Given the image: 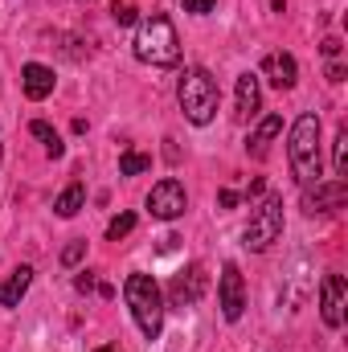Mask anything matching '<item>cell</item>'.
Here are the masks:
<instances>
[{
	"label": "cell",
	"instance_id": "cell-1",
	"mask_svg": "<svg viewBox=\"0 0 348 352\" xmlns=\"http://www.w3.org/2000/svg\"><path fill=\"white\" fill-rule=\"evenodd\" d=\"M131 45H135V58L144 66H176L180 62V37H176L173 21L160 16V12H152V16L140 21Z\"/></svg>",
	"mask_w": 348,
	"mask_h": 352
},
{
	"label": "cell",
	"instance_id": "cell-2",
	"mask_svg": "<svg viewBox=\"0 0 348 352\" xmlns=\"http://www.w3.org/2000/svg\"><path fill=\"white\" fill-rule=\"evenodd\" d=\"M287 160L291 176L307 188L312 180H320V115H299L291 127V144H287Z\"/></svg>",
	"mask_w": 348,
	"mask_h": 352
},
{
	"label": "cell",
	"instance_id": "cell-3",
	"mask_svg": "<svg viewBox=\"0 0 348 352\" xmlns=\"http://www.w3.org/2000/svg\"><path fill=\"white\" fill-rule=\"evenodd\" d=\"M123 295H127V307H131V316H135L140 332H144L148 340H156V336H160V328H164V295H160L156 278L135 270V274H127Z\"/></svg>",
	"mask_w": 348,
	"mask_h": 352
},
{
	"label": "cell",
	"instance_id": "cell-4",
	"mask_svg": "<svg viewBox=\"0 0 348 352\" xmlns=\"http://www.w3.org/2000/svg\"><path fill=\"white\" fill-rule=\"evenodd\" d=\"M176 98H180V111H184V119H188V123H197V127H205V123H213V115H217L221 90H217V78H213L209 70L193 66V70H184Z\"/></svg>",
	"mask_w": 348,
	"mask_h": 352
},
{
	"label": "cell",
	"instance_id": "cell-5",
	"mask_svg": "<svg viewBox=\"0 0 348 352\" xmlns=\"http://www.w3.org/2000/svg\"><path fill=\"white\" fill-rule=\"evenodd\" d=\"M283 238V197L279 192H266L259 201V209L250 213V226H246V246L250 250H266L270 242Z\"/></svg>",
	"mask_w": 348,
	"mask_h": 352
},
{
	"label": "cell",
	"instance_id": "cell-6",
	"mask_svg": "<svg viewBox=\"0 0 348 352\" xmlns=\"http://www.w3.org/2000/svg\"><path fill=\"white\" fill-rule=\"evenodd\" d=\"M184 205H188V192H184V184H180L176 176H164V180L152 184V192H148V213L160 217V221H176V217L184 213Z\"/></svg>",
	"mask_w": 348,
	"mask_h": 352
},
{
	"label": "cell",
	"instance_id": "cell-7",
	"mask_svg": "<svg viewBox=\"0 0 348 352\" xmlns=\"http://www.w3.org/2000/svg\"><path fill=\"white\" fill-rule=\"evenodd\" d=\"M217 303H221V316L234 324V320H242V311H246V283H242V270L234 263L221 266V278H217Z\"/></svg>",
	"mask_w": 348,
	"mask_h": 352
},
{
	"label": "cell",
	"instance_id": "cell-8",
	"mask_svg": "<svg viewBox=\"0 0 348 352\" xmlns=\"http://www.w3.org/2000/svg\"><path fill=\"white\" fill-rule=\"evenodd\" d=\"M345 197H348V188H345V180L336 176V180H316V188L307 184L303 188V213H332V209H340L345 205Z\"/></svg>",
	"mask_w": 348,
	"mask_h": 352
},
{
	"label": "cell",
	"instance_id": "cell-9",
	"mask_svg": "<svg viewBox=\"0 0 348 352\" xmlns=\"http://www.w3.org/2000/svg\"><path fill=\"white\" fill-rule=\"evenodd\" d=\"M205 287H209L205 270L193 263V266H184V270L173 278L168 299H173V307H197V303H201V295H205Z\"/></svg>",
	"mask_w": 348,
	"mask_h": 352
},
{
	"label": "cell",
	"instance_id": "cell-10",
	"mask_svg": "<svg viewBox=\"0 0 348 352\" xmlns=\"http://www.w3.org/2000/svg\"><path fill=\"white\" fill-rule=\"evenodd\" d=\"M345 274H324V287H320V316L328 328H340L345 324Z\"/></svg>",
	"mask_w": 348,
	"mask_h": 352
},
{
	"label": "cell",
	"instance_id": "cell-11",
	"mask_svg": "<svg viewBox=\"0 0 348 352\" xmlns=\"http://www.w3.org/2000/svg\"><path fill=\"white\" fill-rule=\"evenodd\" d=\"M262 78H266L274 90H291L295 87V78H299V66H295L291 54H266V62H262Z\"/></svg>",
	"mask_w": 348,
	"mask_h": 352
},
{
	"label": "cell",
	"instance_id": "cell-12",
	"mask_svg": "<svg viewBox=\"0 0 348 352\" xmlns=\"http://www.w3.org/2000/svg\"><path fill=\"white\" fill-rule=\"evenodd\" d=\"M21 87H25V94H29L33 102H41V98L54 94V70L41 66V62H29V66L21 70Z\"/></svg>",
	"mask_w": 348,
	"mask_h": 352
},
{
	"label": "cell",
	"instance_id": "cell-13",
	"mask_svg": "<svg viewBox=\"0 0 348 352\" xmlns=\"http://www.w3.org/2000/svg\"><path fill=\"white\" fill-rule=\"evenodd\" d=\"M279 131H283V119H279V115H266L259 127H254V135L246 140V152H250L254 160H266V152H270V144H274Z\"/></svg>",
	"mask_w": 348,
	"mask_h": 352
},
{
	"label": "cell",
	"instance_id": "cell-14",
	"mask_svg": "<svg viewBox=\"0 0 348 352\" xmlns=\"http://www.w3.org/2000/svg\"><path fill=\"white\" fill-rule=\"evenodd\" d=\"M259 107H262L259 74H242V78H238V119H254Z\"/></svg>",
	"mask_w": 348,
	"mask_h": 352
},
{
	"label": "cell",
	"instance_id": "cell-15",
	"mask_svg": "<svg viewBox=\"0 0 348 352\" xmlns=\"http://www.w3.org/2000/svg\"><path fill=\"white\" fill-rule=\"evenodd\" d=\"M29 283H33V270H29V266H17V270L0 283V307H17L21 295L29 291Z\"/></svg>",
	"mask_w": 348,
	"mask_h": 352
},
{
	"label": "cell",
	"instance_id": "cell-16",
	"mask_svg": "<svg viewBox=\"0 0 348 352\" xmlns=\"http://www.w3.org/2000/svg\"><path fill=\"white\" fill-rule=\"evenodd\" d=\"M29 131H33V135H37V140L45 144V152H50L54 160H62V156H66V144L58 140V131H54V127H50L45 119H33V123H29Z\"/></svg>",
	"mask_w": 348,
	"mask_h": 352
},
{
	"label": "cell",
	"instance_id": "cell-17",
	"mask_svg": "<svg viewBox=\"0 0 348 352\" xmlns=\"http://www.w3.org/2000/svg\"><path fill=\"white\" fill-rule=\"evenodd\" d=\"M83 201H87V188L74 180V184H70V188H66V192L54 201V209H58V217H74V213L83 209Z\"/></svg>",
	"mask_w": 348,
	"mask_h": 352
},
{
	"label": "cell",
	"instance_id": "cell-18",
	"mask_svg": "<svg viewBox=\"0 0 348 352\" xmlns=\"http://www.w3.org/2000/svg\"><path fill=\"white\" fill-rule=\"evenodd\" d=\"M332 168H336V176L348 173V127H340L332 140Z\"/></svg>",
	"mask_w": 348,
	"mask_h": 352
},
{
	"label": "cell",
	"instance_id": "cell-19",
	"mask_svg": "<svg viewBox=\"0 0 348 352\" xmlns=\"http://www.w3.org/2000/svg\"><path fill=\"white\" fill-rule=\"evenodd\" d=\"M152 168V156H144V152H123V160H119V173L123 176H140Z\"/></svg>",
	"mask_w": 348,
	"mask_h": 352
},
{
	"label": "cell",
	"instance_id": "cell-20",
	"mask_svg": "<svg viewBox=\"0 0 348 352\" xmlns=\"http://www.w3.org/2000/svg\"><path fill=\"white\" fill-rule=\"evenodd\" d=\"M131 230H135V213H119V217L107 226V238H111V242H119V238H127Z\"/></svg>",
	"mask_w": 348,
	"mask_h": 352
},
{
	"label": "cell",
	"instance_id": "cell-21",
	"mask_svg": "<svg viewBox=\"0 0 348 352\" xmlns=\"http://www.w3.org/2000/svg\"><path fill=\"white\" fill-rule=\"evenodd\" d=\"M111 16H115V25H135V21H140L135 8H131V4H119V0L111 4Z\"/></svg>",
	"mask_w": 348,
	"mask_h": 352
},
{
	"label": "cell",
	"instance_id": "cell-22",
	"mask_svg": "<svg viewBox=\"0 0 348 352\" xmlns=\"http://www.w3.org/2000/svg\"><path fill=\"white\" fill-rule=\"evenodd\" d=\"M83 254H87V242H70V246L62 250V266H78Z\"/></svg>",
	"mask_w": 348,
	"mask_h": 352
},
{
	"label": "cell",
	"instance_id": "cell-23",
	"mask_svg": "<svg viewBox=\"0 0 348 352\" xmlns=\"http://www.w3.org/2000/svg\"><path fill=\"white\" fill-rule=\"evenodd\" d=\"M180 4H184V12H197V16H209L217 8V0H180Z\"/></svg>",
	"mask_w": 348,
	"mask_h": 352
},
{
	"label": "cell",
	"instance_id": "cell-24",
	"mask_svg": "<svg viewBox=\"0 0 348 352\" xmlns=\"http://www.w3.org/2000/svg\"><path fill=\"white\" fill-rule=\"evenodd\" d=\"M217 205H221V209H234V205H238V192H234V188H221V192H217Z\"/></svg>",
	"mask_w": 348,
	"mask_h": 352
},
{
	"label": "cell",
	"instance_id": "cell-25",
	"mask_svg": "<svg viewBox=\"0 0 348 352\" xmlns=\"http://www.w3.org/2000/svg\"><path fill=\"white\" fill-rule=\"evenodd\" d=\"M74 287H78V291H94L98 283H94V274H90V270H83V274L74 278Z\"/></svg>",
	"mask_w": 348,
	"mask_h": 352
},
{
	"label": "cell",
	"instance_id": "cell-26",
	"mask_svg": "<svg viewBox=\"0 0 348 352\" xmlns=\"http://www.w3.org/2000/svg\"><path fill=\"white\" fill-rule=\"evenodd\" d=\"M328 82H345V66L332 62V66H328Z\"/></svg>",
	"mask_w": 348,
	"mask_h": 352
},
{
	"label": "cell",
	"instance_id": "cell-27",
	"mask_svg": "<svg viewBox=\"0 0 348 352\" xmlns=\"http://www.w3.org/2000/svg\"><path fill=\"white\" fill-rule=\"evenodd\" d=\"M324 54H328V58H336V54H340V41H336V37H328V41H324Z\"/></svg>",
	"mask_w": 348,
	"mask_h": 352
},
{
	"label": "cell",
	"instance_id": "cell-28",
	"mask_svg": "<svg viewBox=\"0 0 348 352\" xmlns=\"http://www.w3.org/2000/svg\"><path fill=\"white\" fill-rule=\"evenodd\" d=\"M94 352H115V349H94Z\"/></svg>",
	"mask_w": 348,
	"mask_h": 352
},
{
	"label": "cell",
	"instance_id": "cell-29",
	"mask_svg": "<svg viewBox=\"0 0 348 352\" xmlns=\"http://www.w3.org/2000/svg\"><path fill=\"white\" fill-rule=\"evenodd\" d=\"M87 4H90V0H87Z\"/></svg>",
	"mask_w": 348,
	"mask_h": 352
}]
</instances>
